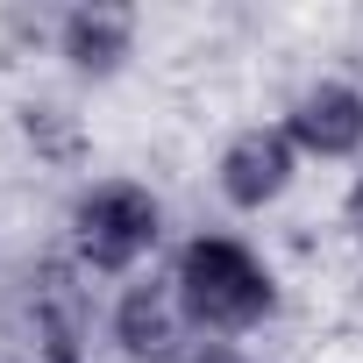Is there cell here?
Returning a JSON list of instances; mask_svg holds the SVG:
<instances>
[{"mask_svg": "<svg viewBox=\"0 0 363 363\" xmlns=\"http://www.w3.org/2000/svg\"><path fill=\"white\" fill-rule=\"evenodd\" d=\"M171 285H178V306H186V320L200 335H242V328L271 320V306H278L264 257L235 235H193L178 250Z\"/></svg>", "mask_w": 363, "mask_h": 363, "instance_id": "6da1fadb", "label": "cell"}, {"mask_svg": "<svg viewBox=\"0 0 363 363\" xmlns=\"http://www.w3.org/2000/svg\"><path fill=\"white\" fill-rule=\"evenodd\" d=\"M285 135H292V150L313 164H349V157H363V93L349 86V79H320V86H306L292 107H285Z\"/></svg>", "mask_w": 363, "mask_h": 363, "instance_id": "8992f818", "label": "cell"}, {"mask_svg": "<svg viewBox=\"0 0 363 363\" xmlns=\"http://www.w3.org/2000/svg\"><path fill=\"white\" fill-rule=\"evenodd\" d=\"M349 228L363 235V171H356V186H349Z\"/></svg>", "mask_w": 363, "mask_h": 363, "instance_id": "9c48e42d", "label": "cell"}, {"mask_svg": "<svg viewBox=\"0 0 363 363\" xmlns=\"http://www.w3.org/2000/svg\"><path fill=\"white\" fill-rule=\"evenodd\" d=\"M186 363H250L242 349H228V342H193V356Z\"/></svg>", "mask_w": 363, "mask_h": 363, "instance_id": "ba28073f", "label": "cell"}, {"mask_svg": "<svg viewBox=\"0 0 363 363\" xmlns=\"http://www.w3.org/2000/svg\"><path fill=\"white\" fill-rule=\"evenodd\" d=\"M164 235V207L135 178H100L72 207V257L100 278H128Z\"/></svg>", "mask_w": 363, "mask_h": 363, "instance_id": "7a4b0ae2", "label": "cell"}, {"mask_svg": "<svg viewBox=\"0 0 363 363\" xmlns=\"http://www.w3.org/2000/svg\"><path fill=\"white\" fill-rule=\"evenodd\" d=\"M57 57L79 79H114L135 57V8H107V0L65 8L57 15Z\"/></svg>", "mask_w": 363, "mask_h": 363, "instance_id": "52a82bcc", "label": "cell"}, {"mask_svg": "<svg viewBox=\"0 0 363 363\" xmlns=\"http://www.w3.org/2000/svg\"><path fill=\"white\" fill-rule=\"evenodd\" d=\"M299 150H292V135H285V121H257V128H242V135H228V150H221V164H214V186H221V200L235 207V214H264L271 200H285L292 193V178H299Z\"/></svg>", "mask_w": 363, "mask_h": 363, "instance_id": "5b68a950", "label": "cell"}, {"mask_svg": "<svg viewBox=\"0 0 363 363\" xmlns=\"http://www.w3.org/2000/svg\"><path fill=\"white\" fill-rule=\"evenodd\" d=\"M29 335H36V363H86L93 349V299H86V264L50 257L29 278Z\"/></svg>", "mask_w": 363, "mask_h": 363, "instance_id": "3957f363", "label": "cell"}, {"mask_svg": "<svg viewBox=\"0 0 363 363\" xmlns=\"http://www.w3.org/2000/svg\"><path fill=\"white\" fill-rule=\"evenodd\" d=\"M107 335L128 363H186L193 356V320L178 306V285L171 278H128L114 313H107Z\"/></svg>", "mask_w": 363, "mask_h": 363, "instance_id": "277c9868", "label": "cell"}]
</instances>
